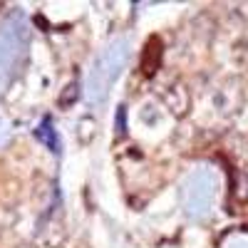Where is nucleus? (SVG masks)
<instances>
[{
    "label": "nucleus",
    "mask_w": 248,
    "mask_h": 248,
    "mask_svg": "<svg viewBox=\"0 0 248 248\" xmlns=\"http://www.w3.org/2000/svg\"><path fill=\"white\" fill-rule=\"evenodd\" d=\"M37 137L43 139V141H47V147H50L52 152H60V144H57V137H55V129H52V122H50V119H45L43 124H40Z\"/></svg>",
    "instance_id": "obj_1"
}]
</instances>
